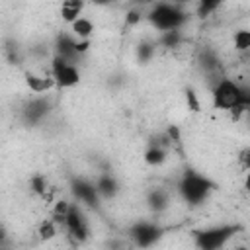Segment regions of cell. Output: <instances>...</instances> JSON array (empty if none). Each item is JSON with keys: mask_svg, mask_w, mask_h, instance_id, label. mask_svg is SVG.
<instances>
[{"mask_svg": "<svg viewBox=\"0 0 250 250\" xmlns=\"http://www.w3.org/2000/svg\"><path fill=\"white\" fill-rule=\"evenodd\" d=\"M168 160V148L166 146H158V145H150L145 152V162L148 166H162Z\"/></svg>", "mask_w": 250, "mask_h": 250, "instance_id": "cell-13", "label": "cell"}, {"mask_svg": "<svg viewBox=\"0 0 250 250\" xmlns=\"http://www.w3.org/2000/svg\"><path fill=\"white\" fill-rule=\"evenodd\" d=\"M29 186H31V189H33L37 195H41V197L49 199V184H47L45 176H41V174L33 176V178H31V182H29Z\"/></svg>", "mask_w": 250, "mask_h": 250, "instance_id": "cell-19", "label": "cell"}, {"mask_svg": "<svg viewBox=\"0 0 250 250\" xmlns=\"http://www.w3.org/2000/svg\"><path fill=\"white\" fill-rule=\"evenodd\" d=\"M211 96H213V105L217 109H225V111H232L242 107L244 111H248L246 102H244V86H240L238 82L230 80V78H221L213 88H211Z\"/></svg>", "mask_w": 250, "mask_h": 250, "instance_id": "cell-1", "label": "cell"}, {"mask_svg": "<svg viewBox=\"0 0 250 250\" xmlns=\"http://www.w3.org/2000/svg\"><path fill=\"white\" fill-rule=\"evenodd\" d=\"M148 20L158 31H172V29H180L188 21V16L178 6L168 4V2H160L148 14Z\"/></svg>", "mask_w": 250, "mask_h": 250, "instance_id": "cell-3", "label": "cell"}, {"mask_svg": "<svg viewBox=\"0 0 250 250\" xmlns=\"http://www.w3.org/2000/svg\"><path fill=\"white\" fill-rule=\"evenodd\" d=\"M96 188H98V193L102 195V199H109V197H115V193L119 191V184L113 176L109 174H102L96 182Z\"/></svg>", "mask_w": 250, "mask_h": 250, "instance_id": "cell-11", "label": "cell"}, {"mask_svg": "<svg viewBox=\"0 0 250 250\" xmlns=\"http://www.w3.org/2000/svg\"><path fill=\"white\" fill-rule=\"evenodd\" d=\"M162 234V229L150 221H139L129 229V236L137 246H152Z\"/></svg>", "mask_w": 250, "mask_h": 250, "instance_id": "cell-6", "label": "cell"}, {"mask_svg": "<svg viewBox=\"0 0 250 250\" xmlns=\"http://www.w3.org/2000/svg\"><path fill=\"white\" fill-rule=\"evenodd\" d=\"M213 182H209L205 176L197 174V172H186L184 178L178 184V191L184 197V201H188L189 205H199L207 199L209 191L213 189Z\"/></svg>", "mask_w": 250, "mask_h": 250, "instance_id": "cell-2", "label": "cell"}, {"mask_svg": "<svg viewBox=\"0 0 250 250\" xmlns=\"http://www.w3.org/2000/svg\"><path fill=\"white\" fill-rule=\"evenodd\" d=\"M70 29H72V33H74L78 39H90L92 33H94V23H92L88 18L80 16V18H76V20L70 23Z\"/></svg>", "mask_w": 250, "mask_h": 250, "instance_id": "cell-14", "label": "cell"}, {"mask_svg": "<svg viewBox=\"0 0 250 250\" xmlns=\"http://www.w3.org/2000/svg\"><path fill=\"white\" fill-rule=\"evenodd\" d=\"M64 229H66L68 236L74 238L76 242H84V240L88 238V234H90L86 217H84L82 209L76 207L74 203H72V207H70V211H68V215H66V219H64Z\"/></svg>", "mask_w": 250, "mask_h": 250, "instance_id": "cell-7", "label": "cell"}, {"mask_svg": "<svg viewBox=\"0 0 250 250\" xmlns=\"http://www.w3.org/2000/svg\"><path fill=\"white\" fill-rule=\"evenodd\" d=\"M240 229L236 225H221V227H211L195 232V244L203 250H217L225 246Z\"/></svg>", "mask_w": 250, "mask_h": 250, "instance_id": "cell-4", "label": "cell"}, {"mask_svg": "<svg viewBox=\"0 0 250 250\" xmlns=\"http://www.w3.org/2000/svg\"><path fill=\"white\" fill-rule=\"evenodd\" d=\"M92 2H94V4H107L109 0H92Z\"/></svg>", "mask_w": 250, "mask_h": 250, "instance_id": "cell-27", "label": "cell"}, {"mask_svg": "<svg viewBox=\"0 0 250 250\" xmlns=\"http://www.w3.org/2000/svg\"><path fill=\"white\" fill-rule=\"evenodd\" d=\"M70 207H72V203H70V201H66V199H57V201H55V205H53V211H51L53 219H55L59 225H64V219H66V215H68Z\"/></svg>", "mask_w": 250, "mask_h": 250, "instance_id": "cell-17", "label": "cell"}, {"mask_svg": "<svg viewBox=\"0 0 250 250\" xmlns=\"http://www.w3.org/2000/svg\"><path fill=\"white\" fill-rule=\"evenodd\" d=\"M135 2H148V0H135Z\"/></svg>", "mask_w": 250, "mask_h": 250, "instance_id": "cell-28", "label": "cell"}, {"mask_svg": "<svg viewBox=\"0 0 250 250\" xmlns=\"http://www.w3.org/2000/svg\"><path fill=\"white\" fill-rule=\"evenodd\" d=\"M182 39H184V37H182L180 29L162 31V35H160V45H162V47H168V49H172V47H180Z\"/></svg>", "mask_w": 250, "mask_h": 250, "instance_id": "cell-18", "label": "cell"}, {"mask_svg": "<svg viewBox=\"0 0 250 250\" xmlns=\"http://www.w3.org/2000/svg\"><path fill=\"white\" fill-rule=\"evenodd\" d=\"M223 0H197V14L201 18H207L211 12H215L221 6Z\"/></svg>", "mask_w": 250, "mask_h": 250, "instance_id": "cell-21", "label": "cell"}, {"mask_svg": "<svg viewBox=\"0 0 250 250\" xmlns=\"http://www.w3.org/2000/svg\"><path fill=\"white\" fill-rule=\"evenodd\" d=\"M232 45H234V51L248 53L250 51V29H238V31H234Z\"/></svg>", "mask_w": 250, "mask_h": 250, "instance_id": "cell-16", "label": "cell"}, {"mask_svg": "<svg viewBox=\"0 0 250 250\" xmlns=\"http://www.w3.org/2000/svg\"><path fill=\"white\" fill-rule=\"evenodd\" d=\"M90 49V39H76V51L78 55H84Z\"/></svg>", "mask_w": 250, "mask_h": 250, "instance_id": "cell-25", "label": "cell"}, {"mask_svg": "<svg viewBox=\"0 0 250 250\" xmlns=\"http://www.w3.org/2000/svg\"><path fill=\"white\" fill-rule=\"evenodd\" d=\"M55 51H57L59 57H62V59H66L68 62H74V64H76V59L80 57L78 51H76V39H72L68 35H61L57 39Z\"/></svg>", "mask_w": 250, "mask_h": 250, "instance_id": "cell-9", "label": "cell"}, {"mask_svg": "<svg viewBox=\"0 0 250 250\" xmlns=\"http://www.w3.org/2000/svg\"><path fill=\"white\" fill-rule=\"evenodd\" d=\"M25 84H27V88L33 94H45L47 90H51L53 86H57L53 76H37L33 72H27L25 74Z\"/></svg>", "mask_w": 250, "mask_h": 250, "instance_id": "cell-10", "label": "cell"}, {"mask_svg": "<svg viewBox=\"0 0 250 250\" xmlns=\"http://www.w3.org/2000/svg\"><path fill=\"white\" fill-rule=\"evenodd\" d=\"M236 160H238V166H240L244 172H248V170H250V148L246 146V148L238 150V154H236Z\"/></svg>", "mask_w": 250, "mask_h": 250, "instance_id": "cell-22", "label": "cell"}, {"mask_svg": "<svg viewBox=\"0 0 250 250\" xmlns=\"http://www.w3.org/2000/svg\"><path fill=\"white\" fill-rule=\"evenodd\" d=\"M57 221L55 219H45V221H41V225H39V229H37V234L43 238V240H49V238H53L55 234H57Z\"/></svg>", "mask_w": 250, "mask_h": 250, "instance_id": "cell-20", "label": "cell"}, {"mask_svg": "<svg viewBox=\"0 0 250 250\" xmlns=\"http://www.w3.org/2000/svg\"><path fill=\"white\" fill-rule=\"evenodd\" d=\"M82 8H84V0H62L61 16L66 23H72L76 18H80Z\"/></svg>", "mask_w": 250, "mask_h": 250, "instance_id": "cell-12", "label": "cell"}, {"mask_svg": "<svg viewBox=\"0 0 250 250\" xmlns=\"http://www.w3.org/2000/svg\"><path fill=\"white\" fill-rule=\"evenodd\" d=\"M51 76L55 78V84L59 88H72L80 82V72L74 62H68L66 59L55 55L51 61Z\"/></svg>", "mask_w": 250, "mask_h": 250, "instance_id": "cell-5", "label": "cell"}, {"mask_svg": "<svg viewBox=\"0 0 250 250\" xmlns=\"http://www.w3.org/2000/svg\"><path fill=\"white\" fill-rule=\"evenodd\" d=\"M244 189L250 193V170L246 172V176H244Z\"/></svg>", "mask_w": 250, "mask_h": 250, "instance_id": "cell-26", "label": "cell"}, {"mask_svg": "<svg viewBox=\"0 0 250 250\" xmlns=\"http://www.w3.org/2000/svg\"><path fill=\"white\" fill-rule=\"evenodd\" d=\"M148 207L150 209H154V211H162V209H166L168 207V193L166 191H162V189H152L150 193H148Z\"/></svg>", "mask_w": 250, "mask_h": 250, "instance_id": "cell-15", "label": "cell"}, {"mask_svg": "<svg viewBox=\"0 0 250 250\" xmlns=\"http://www.w3.org/2000/svg\"><path fill=\"white\" fill-rule=\"evenodd\" d=\"M186 98H188V104H189V109L191 111H197L199 109V102H197V96H195V92L189 88V90H186Z\"/></svg>", "mask_w": 250, "mask_h": 250, "instance_id": "cell-23", "label": "cell"}, {"mask_svg": "<svg viewBox=\"0 0 250 250\" xmlns=\"http://www.w3.org/2000/svg\"><path fill=\"white\" fill-rule=\"evenodd\" d=\"M72 193L76 195L78 201L90 205V207H98L102 195L98 193V188L96 184L88 182V180H74L72 182Z\"/></svg>", "mask_w": 250, "mask_h": 250, "instance_id": "cell-8", "label": "cell"}, {"mask_svg": "<svg viewBox=\"0 0 250 250\" xmlns=\"http://www.w3.org/2000/svg\"><path fill=\"white\" fill-rule=\"evenodd\" d=\"M141 18H143V16H141L139 10H129L127 16H125V21H127L129 25H137V23L141 21Z\"/></svg>", "mask_w": 250, "mask_h": 250, "instance_id": "cell-24", "label": "cell"}]
</instances>
